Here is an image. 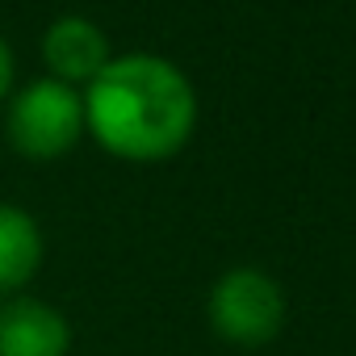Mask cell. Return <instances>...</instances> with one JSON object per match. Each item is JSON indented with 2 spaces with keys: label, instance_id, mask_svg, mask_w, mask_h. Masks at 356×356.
<instances>
[{
  "label": "cell",
  "instance_id": "6",
  "mask_svg": "<svg viewBox=\"0 0 356 356\" xmlns=\"http://www.w3.org/2000/svg\"><path fill=\"white\" fill-rule=\"evenodd\" d=\"M42 256H47V243L34 214L13 202H0V302L22 293L34 281V273L42 268Z\"/></svg>",
  "mask_w": 356,
  "mask_h": 356
},
{
  "label": "cell",
  "instance_id": "3",
  "mask_svg": "<svg viewBox=\"0 0 356 356\" xmlns=\"http://www.w3.org/2000/svg\"><path fill=\"white\" fill-rule=\"evenodd\" d=\"M210 327L235 348L268 343L285 323V293L260 268H231L210 289Z\"/></svg>",
  "mask_w": 356,
  "mask_h": 356
},
{
  "label": "cell",
  "instance_id": "5",
  "mask_svg": "<svg viewBox=\"0 0 356 356\" xmlns=\"http://www.w3.org/2000/svg\"><path fill=\"white\" fill-rule=\"evenodd\" d=\"M72 327L59 306L13 293L0 302V356H67Z\"/></svg>",
  "mask_w": 356,
  "mask_h": 356
},
{
  "label": "cell",
  "instance_id": "4",
  "mask_svg": "<svg viewBox=\"0 0 356 356\" xmlns=\"http://www.w3.org/2000/svg\"><path fill=\"white\" fill-rule=\"evenodd\" d=\"M109 59H113L109 38H105V30L92 17L63 13L42 34V63H47L51 80H63V84L80 88V92L105 72Z\"/></svg>",
  "mask_w": 356,
  "mask_h": 356
},
{
  "label": "cell",
  "instance_id": "1",
  "mask_svg": "<svg viewBox=\"0 0 356 356\" xmlns=\"http://www.w3.org/2000/svg\"><path fill=\"white\" fill-rule=\"evenodd\" d=\"M197 126V92L189 76L147 51L113 55L84 88V130L118 159H172Z\"/></svg>",
  "mask_w": 356,
  "mask_h": 356
},
{
  "label": "cell",
  "instance_id": "7",
  "mask_svg": "<svg viewBox=\"0 0 356 356\" xmlns=\"http://www.w3.org/2000/svg\"><path fill=\"white\" fill-rule=\"evenodd\" d=\"M13 88H17V59H13L9 42L0 38V109H5V101L13 97Z\"/></svg>",
  "mask_w": 356,
  "mask_h": 356
},
{
  "label": "cell",
  "instance_id": "2",
  "mask_svg": "<svg viewBox=\"0 0 356 356\" xmlns=\"http://www.w3.org/2000/svg\"><path fill=\"white\" fill-rule=\"evenodd\" d=\"M84 134V92L63 80L38 76L5 101V138L26 159H63Z\"/></svg>",
  "mask_w": 356,
  "mask_h": 356
}]
</instances>
